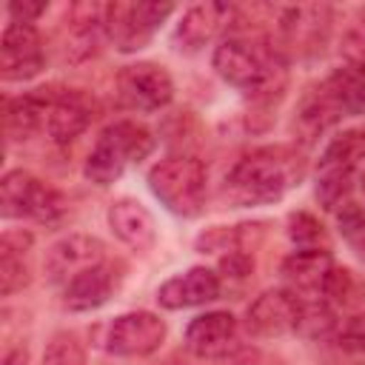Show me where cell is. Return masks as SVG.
Wrapping results in <instances>:
<instances>
[{
	"label": "cell",
	"mask_w": 365,
	"mask_h": 365,
	"mask_svg": "<svg viewBox=\"0 0 365 365\" xmlns=\"http://www.w3.org/2000/svg\"><path fill=\"white\" fill-rule=\"evenodd\" d=\"M305 177V157L291 145H259L242 154L225 177L231 205H271L294 191Z\"/></svg>",
	"instance_id": "cell-1"
},
{
	"label": "cell",
	"mask_w": 365,
	"mask_h": 365,
	"mask_svg": "<svg viewBox=\"0 0 365 365\" xmlns=\"http://www.w3.org/2000/svg\"><path fill=\"white\" fill-rule=\"evenodd\" d=\"M336 331V317L331 311V305L317 297V299H302V311H299V322H297V334L308 336V339H319Z\"/></svg>",
	"instance_id": "cell-25"
},
{
	"label": "cell",
	"mask_w": 365,
	"mask_h": 365,
	"mask_svg": "<svg viewBox=\"0 0 365 365\" xmlns=\"http://www.w3.org/2000/svg\"><path fill=\"white\" fill-rule=\"evenodd\" d=\"M51 88H34L20 97H9L3 103V131L9 143L29 140L34 131L46 128V108H48Z\"/></svg>",
	"instance_id": "cell-22"
},
{
	"label": "cell",
	"mask_w": 365,
	"mask_h": 365,
	"mask_svg": "<svg viewBox=\"0 0 365 365\" xmlns=\"http://www.w3.org/2000/svg\"><path fill=\"white\" fill-rule=\"evenodd\" d=\"M108 225L114 237L134 251H148L157 242V222L151 211L134 197H120L108 205Z\"/></svg>",
	"instance_id": "cell-20"
},
{
	"label": "cell",
	"mask_w": 365,
	"mask_h": 365,
	"mask_svg": "<svg viewBox=\"0 0 365 365\" xmlns=\"http://www.w3.org/2000/svg\"><path fill=\"white\" fill-rule=\"evenodd\" d=\"M171 14H174L171 3L114 0V3L103 6V34L108 37V43L117 51L131 54V51L145 48Z\"/></svg>",
	"instance_id": "cell-7"
},
{
	"label": "cell",
	"mask_w": 365,
	"mask_h": 365,
	"mask_svg": "<svg viewBox=\"0 0 365 365\" xmlns=\"http://www.w3.org/2000/svg\"><path fill=\"white\" fill-rule=\"evenodd\" d=\"M148 188L177 217H197L208 194V171L194 154H168L148 168Z\"/></svg>",
	"instance_id": "cell-5"
},
{
	"label": "cell",
	"mask_w": 365,
	"mask_h": 365,
	"mask_svg": "<svg viewBox=\"0 0 365 365\" xmlns=\"http://www.w3.org/2000/svg\"><path fill=\"white\" fill-rule=\"evenodd\" d=\"M46 66V51L40 31L29 23H11L3 31L0 46V77L6 83H26L37 77Z\"/></svg>",
	"instance_id": "cell-15"
},
{
	"label": "cell",
	"mask_w": 365,
	"mask_h": 365,
	"mask_svg": "<svg viewBox=\"0 0 365 365\" xmlns=\"http://www.w3.org/2000/svg\"><path fill=\"white\" fill-rule=\"evenodd\" d=\"M97 117V103L83 88H51L46 108V134L51 143L66 145L77 140Z\"/></svg>",
	"instance_id": "cell-14"
},
{
	"label": "cell",
	"mask_w": 365,
	"mask_h": 365,
	"mask_svg": "<svg viewBox=\"0 0 365 365\" xmlns=\"http://www.w3.org/2000/svg\"><path fill=\"white\" fill-rule=\"evenodd\" d=\"M251 268H254V262H251L248 251H242V248L228 251V254H222V259H220V271H222L225 277H234V279H245V277L251 274Z\"/></svg>",
	"instance_id": "cell-31"
},
{
	"label": "cell",
	"mask_w": 365,
	"mask_h": 365,
	"mask_svg": "<svg viewBox=\"0 0 365 365\" xmlns=\"http://www.w3.org/2000/svg\"><path fill=\"white\" fill-rule=\"evenodd\" d=\"M106 259H111V257H108L106 242L100 237L74 231V234H66V237H60L57 242L48 245L46 259H43V271H46L51 285L63 288L74 277L86 274L88 268H94Z\"/></svg>",
	"instance_id": "cell-11"
},
{
	"label": "cell",
	"mask_w": 365,
	"mask_h": 365,
	"mask_svg": "<svg viewBox=\"0 0 365 365\" xmlns=\"http://www.w3.org/2000/svg\"><path fill=\"white\" fill-rule=\"evenodd\" d=\"M46 9H48V3H43V0H11L6 6L11 23H29V26H34V20H40V14H46Z\"/></svg>",
	"instance_id": "cell-30"
},
{
	"label": "cell",
	"mask_w": 365,
	"mask_h": 365,
	"mask_svg": "<svg viewBox=\"0 0 365 365\" xmlns=\"http://www.w3.org/2000/svg\"><path fill=\"white\" fill-rule=\"evenodd\" d=\"M362 160L365 131H345L325 145L317 165V200L322 202V208L336 211L342 202H348V191Z\"/></svg>",
	"instance_id": "cell-8"
},
{
	"label": "cell",
	"mask_w": 365,
	"mask_h": 365,
	"mask_svg": "<svg viewBox=\"0 0 365 365\" xmlns=\"http://www.w3.org/2000/svg\"><path fill=\"white\" fill-rule=\"evenodd\" d=\"M299 311H302V297H297L294 291H288V288L262 291L245 308V331L257 339L297 334Z\"/></svg>",
	"instance_id": "cell-13"
},
{
	"label": "cell",
	"mask_w": 365,
	"mask_h": 365,
	"mask_svg": "<svg viewBox=\"0 0 365 365\" xmlns=\"http://www.w3.org/2000/svg\"><path fill=\"white\" fill-rule=\"evenodd\" d=\"M297 114L308 134H319L342 117L365 114V71L356 63L339 66L322 83L305 91Z\"/></svg>",
	"instance_id": "cell-3"
},
{
	"label": "cell",
	"mask_w": 365,
	"mask_h": 365,
	"mask_svg": "<svg viewBox=\"0 0 365 365\" xmlns=\"http://www.w3.org/2000/svg\"><path fill=\"white\" fill-rule=\"evenodd\" d=\"M231 20V6L228 3H197L182 11L177 29H174V43L180 51H200L208 43H214L222 29Z\"/></svg>",
	"instance_id": "cell-19"
},
{
	"label": "cell",
	"mask_w": 365,
	"mask_h": 365,
	"mask_svg": "<svg viewBox=\"0 0 365 365\" xmlns=\"http://www.w3.org/2000/svg\"><path fill=\"white\" fill-rule=\"evenodd\" d=\"M157 140L148 125L137 120H117L106 125L86 160V180L94 185H111L123 177V171L140 160H145L154 151Z\"/></svg>",
	"instance_id": "cell-4"
},
{
	"label": "cell",
	"mask_w": 365,
	"mask_h": 365,
	"mask_svg": "<svg viewBox=\"0 0 365 365\" xmlns=\"http://www.w3.org/2000/svg\"><path fill=\"white\" fill-rule=\"evenodd\" d=\"M356 66L365 71V46H362V54H359V60H356Z\"/></svg>",
	"instance_id": "cell-33"
},
{
	"label": "cell",
	"mask_w": 365,
	"mask_h": 365,
	"mask_svg": "<svg viewBox=\"0 0 365 365\" xmlns=\"http://www.w3.org/2000/svg\"><path fill=\"white\" fill-rule=\"evenodd\" d=\"M362 297H365V282L351 268H342L334 262V268L328 271L325 285H322V299L342 305V308H351V305L362 302Z\"/></svg>",
	"instance_id": "cell-23"
},
{
	"label": "cell",
	"mask_w": 365,
	"mask_h": 365,
	"mask_svg": "<svg viewBox=\"0 0 365 365\" xmlns=\"http://www.w3.org/2000/svg\"><path fill=\"white\" fill-rule=\"evenodd\" d=\"M237 342V317L231 311H205L185 325V348L200 359L225 356Z\"/></svg>",
	"instance_id": "cell-18"
},
{
	"label": "cell",
	"mask_w": 365,
	"mask_h": 365,
	"mask_svg": "<svg viewBox=\"0 0 365 365\" xmlns=\"http://www.w3.org/2000/svg\"><path fill=\"white\" fill-rule=\"evenodd\" d=\"M0 214L3 220H34L54 225L66 217V197L40 177L14 168L0 180Z\"/></svg>",
	"instance_id": "cell-6"
},
{
	"label": "cell",
	"mask_w": 365,
	"mask_h": 365,
	"mask_svg": "<svg viewBox=\"0 0 365 365\" xmlns=\"http://www.w3.org/2000/svg\"><path fill=\"white\" fill-rule=\"evenodd\" d=\"M362 188H365V180H362Z\"/></svg>",
	"instance_id": "cell-34"
},
{
	"label": "cell",
	"mask_w": 365,
	"mask_h": 365,
	"mask_svg": "<svg viewBox=\"0 0 365 365\" xmlns=\"http://www.w3.org/2000/svg\"><path fill=\"white\" fill-rule=\"evenodd\" d=\"M3 365H29V351H26V348H11V351H6Z\"/></svg>",
	"instance_id": "cell-32"
},
{
	"label": "cell",
	"mask_w": 365,
	"mask_h": 365,
	"mask_svg": "<svg viewBox=\"0 0 365 365\" xmlns=\"http://www.w3.org/2000/svg\"><path fill=\"white\" fill-rule=\"evenodd\" d=\"M120 279H123V265L114 259H106L88 268L86 274L74 277L68 285H63V305L68 311H94L114 297V291L120 288Z\"/></svg>",
	"instance_id": "cell-17"
},
{
	"label": "cell",
	"mask_w": 365,
	"mask_h": 365,
	"mask_svg": "<svg viewBox=\"0 0 365 365\" xmlns=\"http://www.w3.org/2000/svg\"><path fill=\"white\" fill-rule=\"evenodd\" d=\"M334 268V257L331 251H302L297 248L294 254H288L279 265V274L288 285V291H294L297 297H322V285L328 271Z\"/></svg>",
	"instance_id": "cell-21"
},
{
	"label": "cell",
	"mask_w": 365,
	"mask_h": 365,
	"mask_svg": "<svg viewBox=\"0 0 365 365\" xmlns=\"http://www.w3.org/2000/svg\"><path fill=\"white\" fill-rule=\"evenodd\" d=\"M29 254H11V251H0V291L3 297H11L14 291L26 288L31 274H29Z\"/></svg>",
	"instance_id": "cell-27"
},
{
	"label": "cell",
	"mask_w": 365,
	"mask_h": 365,
	"mask_svg": "<svg viewBox=\"0 0 365 365\" xmlns=\"http://www.w3.org/2000/svg\"><path fill=\"white\" fill-rule=\"evenodd\" d=\"M168 325L165 319H160L151 311H128L120 314L108 322L106 328V351L114 356H148L154 351H160V345L165 342Z\"/></svg>",
	"instance_id": "cell-12"
},
{
	"label": "cell",
	"mask_w": 365,
	"mask_h": 365,
	"mask_svg": "<svg viewBox=\"0 0 365 365\" xmlns=\"http://www.w3.org/2000/svg\"><path fill=\"white\" fill-rule=\"evenodd\" d=\"M214 71L242 94H271L285 86V54L265 37H225L214 48Z\"/></svg>",
	"instance_id": "cell-2"
},
{
	"label": "cell",
	"mask_w": 365,
	"mask_h": 365,
	"mask_svg": "<svg viewBox=\"0 0 365 365\" xmlns=\"http://www.w3.org/2000/svg\"><path fill=\"white\" fill-rule=\"evenodd\" d=\"M43 365H86V351L77 334L57 331L43 351Z\"/></svg>",
	"instance_id": "cell-26"
},
{
	"label": "cell",
	"mask_w": 365,
	"mask_h": 365,
	"mask_svg": "<svg viewBox=\"0 0 365 365\" xmlns=\"http://www.w3.org/2000/svg\"><path fill=\"white\" fill-rule=\"evenodd\" d=\"M331 31V6L319 3H302V6H288L279 14V43L277 48L282 54H297V57H311L322 51L325 40Z\"/></svg>",
	"instance_id": "cell-10"
},
{
	"label": "cell",
	"mask_w": 365,
	"mask_h": 365,
	"mask_svg": "<svg viewBox=\"0 0 365 365\" xmlns=\"http://www.w3.org/2000/svg\"><path fill=\"white\" fill-rule=\"evenodd\" d=\"M336 222L348 242H354L356 248H365V205H356L351 200L342 202V208H336Z\"/></svg>",
	"instance_id": "cell-28"
},
{
	"label": "cell",
	"mask_w": 365,
	"mask_h": 365,
	"mask_svg": "<svg viewBox=\"0 0 365 365\" xmlns=\"http://www.w3.org/2000/svg\"><path fill=\"white\" fill-rule=\"evenodd\" d=\"M222 291L220 274L205 268V265H194L182 274L168 277L160 288H157V302L168 311H182V308H197L205 302H214Z\"/></svg>",
	"instance_id": "cell-16"
},
{
	"label": "cell",
	"mask_w": 365,
	"mask_h": 365,
	"mask_svg": "<svg viewBox=\"0 0 365 365\" xmlns=\"http://www.w3.org/2000/svg\"><path fill=\"white\" fill-rule=\"evenodd\" d=\"M288 237L297 248L302 251H328L331 240H328V231L322 228V222L308 214V211H294L288 214Z\"/></svg>",
	"instance_id": "cell-24"
},
{
	"label": "cell",
	"mask_w": 365,
	"mask_h": 365,
	"mask_svg": "<svg viewBox=\"0 0 365 365\" xmlns=\"http://www.w3.org/2000/svg\"><path fill=\"white\" fill-rule=\"evenodd\" d=\"M334 339H336L339 348L365 356V314H356V317L342 319L336 325V331H334Z\"/></svg>",
	"instance_id": "cell-29"
},
{
	"label": "cell",
	"mask_w": 365,
	"mask_h": 365,
	"mask_svg": "<svg viewBox=\"0 0 365 365\" xmlns=\"http://www.w3.org/2000/svg\"><path fill=\"white\" fill-rule=\"evenodd\" d=\"M114 88H117L120 106H125L131 111H140V114L160 111L174 97V80H171V74L163 66L148 63V60L123 66L117 71Z\"/></svg>",
	"instance_id": "cell-9"
}]
</instances>
